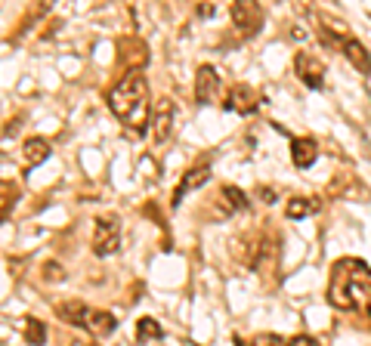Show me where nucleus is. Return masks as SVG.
I'll return each instance as SVG.
<instances>
[{
	"label": "nucleus",
	"instance_id": "obj_3",
	"mask_svg": "<svg viewBox=\"0 0 371 346\" xmlns=\"http://www.w3.org/2000/svg\"><path fill=\"white\" fill-rule=\"evenodd\" d=\"M56 316L65 318V322L74 325V328H84V331H87L90 337H96V340H105V337H112L118 331V318L112 316V312L93 309L84 300H65V303H59Z\"/></svg>",
	"mask_w": 371,
	"mask_h": 346
},
{
	"label": "nucleus",
	"instance_id": "obj_18",
	"mask_svg": "<svg viewBox=\"0 0 371 346\" xmlns=\"http://www.w3.org/2000/svg\"><path fill=\"white\" fill-rule=\"evenodd\" d=\"M25 340H28V346H44L47 343V325L40 322V318H25Z\"/></svg>",
	"mask_w": 371,
	"mask_h": 346
},
{
	"label": "nucleus",
	"instance_id": "obj_14",
	"mask_svg": "<svg viewBox=\"0 0 371 346\" xmlns=\"http://www.w3.org/2000/svg\"><path fill=\"white\" fill-rule=\"evenodd\" d=\"M22 158H25V171H35L38 164H44L47 158H50V142H47V139H40V137L25 139V146H22Z\"/></svg>",
	"mask_w": 371,
	"mask_h": 346
},
{
	"label": "nucleus",
	"instance_id": "obj_16",
	"mask_svg": "<svg viewBox=\"0 0 371 346\" xmlns=\"http://www.w3.org/2000/svg\"><path fill=\"white\" fill-rule=\"evenodd\" d=\"M319 210V198H291L288 204H285V217L288 219H303V217H309V214H316Z\"/></svg>",
	"mask_w": 371,
	"mask_h": 346
},
{
	"label": "nucleus",
	"instance_id": "obj_13",
	"mask_svg": "<svg viewBox=\"0 0 371 346\" xmlns=\"http://www.w3.org/2000/svg\"><path fill=\"white\" fill-rule=\"evenodd\" d=\"M341 50H343V56L350 59V65L359 74H371V53L365 50V44H359L356 38H343L341 40Z\"/></svg>",
	"mask_w": 371,
	"mask_h": 346
},
{
	"label": "nucleus",
	"instance_id": "obj_19",
	"mask_svg": "<svg viewBox=\"0 0 371 346\" xmlns=\"http://www.w3.org/2000/svg\"><path fill=\"white\" fill-rule=\"evenodd\" d=\"M164 331H161V325L155 322V318H139L137 322V343H149V340H161Z\"/></svg>",
	"mask_w": 371,
	"mask_h": 346
},
{
	"label": "nucleus",
	"instance_id": "obj_15",
	"mask_svg": "<svg viewBox=\"0 0 371 346\" xmlns=\"http://www.w3.org/2000/svg\"><path fill=\"white\" fill-rule=\"evenodd\" d=\"M220 201H223V214H241V210H248V195H244L239 185H223Z\"/></svg>",
	"mask_w": 371,
	"mask_h": 346
},
{
	"label": "nucleus",
	"instance_id": "obj_6",
	"mask_svg": "<svg viewBox=\"0 0 371 346\" xmlns=\"http://www.w3.org/2000/svg\"><path fill=\"white\" fill-rule=\"evenodd\" d=\"M173 115H176V105L173 99L161 96L152 108V117H149V127H152V139H155V146H164L167 139H171L173 133Z\"/></svg>",
	"mask_w": 371,
	"mask_h": 346
},
{
	"label": "nucleus",
	"instance_id": "obj_4",
	"mask_svg": "<svg viewBox=\"0 0 371 346\" xmlns=\"http://www.w3.org/2000/svg\"><path fill=\"white\" fill-rule=\"evenodd\" d=\"M90 248L96 257H112L121 248V217L118 214H99L93 219V238Z\"/></svg>",
	"mask_w": 371,
	"mask_h": 346
},
{
	"label": "nucleus",
	"instance_id": "obj_11",
	"mask_svg": "<svg viewBox=\"0 0 371 346\" xmlns=\"http://www.w3.org/2000/svg\"><path fill=\"white\" fill-rule=\"evenodd\" d=\"M210 180V167L207 164H198V167H192L189 173L183 176L180 183H176V189H173V201H171V207L176 210L183 204V198L189 195V192H195V189H201V185H205Z\"/></svg>",
	"mask_w": 371,
	"mask_h": 346
},
{
	"label": "nucleus",
	"instance_id": "obj_22",
	"mask_svg": "<svg viewBox=\"0 0 371 346\" xmlns=\"http://www.w3.org/2000/svg\"><path fill=\"white\" fill-rule=\"evenodd\" d=\"M260 195L266 198V204H275V189H260Z\"/></svg>",
	"mask_w": 371,
	"mask_h": 346
},
{
	"label": "nucleus",
	"instance_id": "obj_10",
	"mask_svg": "<svg viewBox=\"0 0 371 346\" xmlns=\"http://www.w3.org/2000/svg\"><path fill=\"white\" fill-rule=\"evenodd\" d=\"M217 90H220V74H217L214 65H201L195 71V99L198 105H210L217 96Z\"/></svg>",
	"mask_w": 371,
	"mask_h": 346
},
{
	"label": "nucleus",
	"instance_id": "obj_2",
	"mask_svg": "<svg viewBox=\"0 0 371 346\" xmlns=\"http://www.w3.org/2000/svg\"><path fill=\"white\" fill-rule=\"evenodd\" d=\"M108 108L118 121L133 133H142L149 127L152 105H149V83L142 71H127L108 93Z\"/></svg>",
	"mask_w": 371,
	"mask_h": 346
},
{
	"label": "nucleus",
	"instance_id": "obj_1",
	"mask_svg": "<svg viewBox=\"0 0 371 346\" xmlns=\"http://www.w3.org/2000/svg\"><path fill=\"white\" fill-rule=\"evenodd\" d=\"M328 303L341 312H362L371 318V266L365 260H337L328 282Z\"/></svg>",
	"mask_w": 371,
	"mask_h": 346
},
{
	"label": "nucleus",
	"instance_id": "obj_24",
	"mask_svg": "<svg viewBox=\"0 0 371 346\" xmlns=\"http://www.w3.org/2000/svg\"><path fill=\"white\" fill-rule=\"evenodd\" d=\"M72 346H96V343H84V340H74Z\"/></svg>",
	"mask_w": 371,
	"mask_h": 346
},
{
	"label": "nucleus",
	"instance_id": "obj_9",
	"mask_svg": "<svg viewBox=\"0 0 371 346\" xmlns=\"http://www.w3.org/2000/svg\"><path fill=\"white\" fill-rule=\"evenodd\" d=\"M257 103H260V96L248 87V83H235V87L229 90V96H226L223 108L226 112H239V115H254Z\"/></svg>",
	"mask_w": 371,
	"mask_h": 346
},
{
	"label": "nucleus",
	"instance_id": "obj_20",
	"mask_svg": "<svg viewBox=\"0 0 371 346\" xmlns=\"http://www.w3.org/2000/svg\"><path fill=\"white\" fill-rule=\"evenodd\" d=\"M239 346H285V340L278 334H257V337H251L248 343L244 340H235Z\"/></svg>",
	"mask_w": 371,
	"mask_h": 346
},
{
	"label": "nucleus",
	"instance_id": "obj_23",
	"mask_svg": "<svg viewBox=\"0 0 371 346\" xmlns=\"http://www.w3.org/2000/svg\"><path fill=\"white\" fill-rule=\"evenodd\" d=\"M198 13H201V16H214V4H210V6L205 4V6H201V10H198Z\"/></svg>",
	"mask_w": 371,
	"mask_h": 346
},
{
	"label": "nucleus",
	"instance_id": "obj_21",
	"mask_svg": "<svg viewBox=\"0 0 371 346\" xmlns=\"http://www.w3.org/2000/svg\"><path fill=\"white\" fill-rule=\"evenodd\" d=\"M288 346H322L316 340V337H309V334H297V337H291Z\"/></svg>",
	"mask_w": 371,
	"mask_h": 346
},
{
	"label": "nucleus",
	"instance_id": "obj_8",
	"mask_svg": "<svg viewBox=\"0 0 371 346\" xmlns=\"http://www.w3.org/2000/svg\"><path fill=\"white\" fill-rule=\"evenodd\" d=\"M229 16H232V25L239 28L241 38H251L260 25H263V10H260L257 4H248V0H244V4H232Z\"/></svg>",
	"mask_w": 371,
	"mask_h": 346
},
{
	"label": "nucleus",
	"instance_id": "obj_25",
	"mask_svg": "<svg viewBox=\"0 0 371 346\" xmlns=\"http://www.w3.org/2000/svg\"><path fill=\"white\" fill-rule=\"evenodd\" d=\"M192 346H198V343H192Z\"/></svg>",
	"mask_w": 371,
	"mask_h": 346
},
{
	"label": "nucleus",
	"instance_id": "obj_12",
	"mask_svg": "<svg viewBox=\"0 0 371 346\" xmlns=\"http://www.w3.org/2000/svg\"><path fill=\"white\" fill-rule=\"evenodd\" d=\"M316 158H319V146H316L313 137H297V139H291V161H294V167H300V171H309V167L316 164Z\"/></svg>",
	"mask_w": 371,
	"mask_h": 346
},
{
	"label": "nucleus",
	"instance_id": "obj_5",
	"mask_svg": "<svg viewBox=\"0 0 371 346\" xmlns=\"http://www.w3.org/2000/svg\"><path fill=\"white\" fill-rule=\"evenodd\" d=\"M239 257H241V263L248 266V269H263L266 263V257H275V235H269L263 229H257V232H248L244 238L239 241Z\"/></svg>",
	"mask_w": 371,
	"mask_h": 346
},
{
	"label": "nucleus",
	"instance_id": "obj_7",
	"mask_svg": "<svg viewBox=\"0 0 371 346\" xmlns=\"http://www.w3.org/2000/svg\"><path fill=\"white\" fill-rule=\"evenodd\" d=\"M294 71H297V78L307 83L309 90H322L325 87V65H322V59L319 56L297 53V59H294Z\"/></svg>",
	"mask_w": 371,
	"mask_h": 346
},
{
	"label": "nucleus",
	"instance_id": "obj_17",
	"mask_svg": "<svg viewBox=\"0 0 371 346\" xmlns=\"http://www.w3.org/2000/svg\"><path fill=\"white\" fill-rule=\"evenodd\" d=\"M16 201H19V189H16L10 180H0V223L13 214Z\"/></svg>",
	"mask_w": 371,
	"mask_h": 346
}]
</instances>
